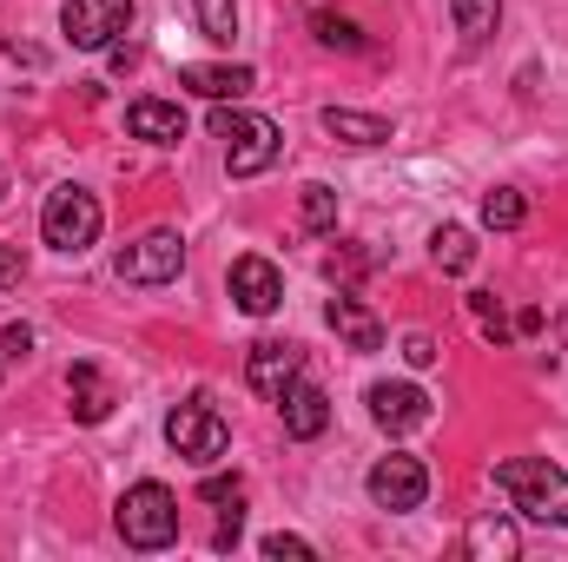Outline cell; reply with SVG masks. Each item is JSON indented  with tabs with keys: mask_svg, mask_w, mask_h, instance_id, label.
I'll return each mask as SVG.
<instances>
[{
	"mask_svg": "<svg viewBox=\"0 0 568 562\" xmlns=\"http://www.w3.org/2000/svg\"><path fill=\"white\" fill-rule=\"evenodd\" d=\"M278 411H284V430H291L297 443H311V436H324V423H331V398H324L317 384L291 378V384H284V398H278Z\"/></svg>",
	"mask_w": 568,
	"mask_h": 562,
	"instance_id": "12",
	"label": "cell"
},
{
	"mask_svg": "<svg viewBox=\"0 0 568 562\" xmlns=\"http://www.w3.org/2000/svg\"><path fill=\"white\" fill-rule=\"evenodd\" d=\"M179 272H185V239L172 225H152L120 252V279L126 284H172Z\"/></svg>",
	"mask_w": 568,
	"mask_h": 562,
	"instance_id": "7",
	"label": "cell"
},
{
	"mask_svg": "<svg viewBox=\"0 0 568 562\" xmlns=\"http://www.w3.org/2000/svg\"><path fill=\"white\" fill-rule=\"evenodd\" d=\"M449 13H456V33L469 47H483L496 33V20H503V0H449Z\"/></svg>",
	"mask_w": 568,
	"mask_h": 562,
	"instance_id": "21",
	"label": "cell"
},
{
	"mask_svg": "<svg viewBox=\"0 0 568 562\" xmlns=\"http://www.w3.org/2000/svg\"><path fill=\"white\" fill-rule=\"evenodd\" d=\"M463 550H469L476 562H516V550H523V536H516V523H509L503 510H489V516H476V523H469Z\"/></svg>",
	"mask_w": 568,
	"mask_h": 562,
	"instance_id": "17",
	"label": "cell"
},
{
	"mask_svg": "<svg viewBox=\"0 0 568 562\" xmlns=\"http://www.w3.org/2000/svg\"><path fill=\"white\" fill-rule=\"evenodd\" d=\"M436 358H443V351H436V338H429V331H410V338H404V364H410V371H429Z\"/></svg>",
	"mask_w": 568,
	"mask_h": 562,
	"instance_id": "26",
	"label": "cell"
},
{
	"mask_svg": "<svg viewBox=\"0 0 568 562\" xmlns=\"http://www.w3.org/2000/svg\"><path fill=\"white\" fill-rule=\"evenodd\" d=\"M126 133L145 145H179L185 140V113L172 107V100H133L126 107Z\"/></svg>",
	"mask_w": 568,
	"mask_h": 562,
	"instance_id": "14",
	"label": "cell"
},
{
	"mask_svg": "<svg viewBox=\"0 0 568 562\" xmlns=\"http://www.w3.org/2000/svg\"><path fill=\"white\" fill-rule=\"evenodd\" d=\"M192 7H199V27H205V40L232 47V33H239V0H192Z\"/></svg>",
	"mask_w": 568,
	"mask_h": 562,
	"instance_id": "24",
	"label": "cell"
},
{
	"mask_svg": "<svg viewBox=\"0 0 568 562\" xmlns=\"http://www.w3.org/2000/svg\"><path fill=\"white\" fill-rule=\"evenodd\" d=\"M265 556H291V562H311L317 556V550H311V543H304V536H291V530H278V536H265Z\"/></svg>",
	"mask_w": 568,
	"mask_h": 562,
	"instance_id": "27",
	"label": "cell"
},
{
	"mask_svg": "<svg viewBox=\"0 0 568 562\" xmlns=\"http://www.w3.org/2000/svg\"><path fill=\"white\" fill-rule=\"evenodd\" d=\"M212 140H225V172H232V179H252V172L278 165V152H284L278 120L239 113V107H219V113H212Z\"/></svg>",
	"mask_w": 568,
	"mask_h": 562,
	"instance_id": "2",
	"label": "cell"
},
{
	"mask_svg": "<svg viewBox=\"0 0 568 562\" xmlns=\"http://www.w3.org/2000/svg\"><path fill=\"white\" fill-rule=\"evenodd\" d=\"M424 496H429L424 456H377V463H371V503H377V510L404 516V510H424Z\"/></svg>",
	"mask_w": 568,
	"mask_h": 562,
	"instance_id": "8",
	"label": "cell"
},
{
	"mask_svg": "<svg viewBox=\"0 0 568 562\" xmlns=\"http://www.w3.org/2000/svg\"><path fill=\"white\" fill-rule=\"evenodd\" d=\"M165 443H172L185 463H219L225 443H232V430H225V418H219L205 398H192V404H179V411L165 418Z\"/></svg>",
	"mask_w": 568,
	"mask_h": 562,
	"instance_id": "6",
	"label": "cell"
},
{
	"mask_svg": "<svg viewBox=\"0 0 568 562\" xmlns=\"http://www.w3.org/2000/svg\"><path fill=\"white\" fill-rule=\"evenodd\" d=\"M67 404L80 423H106L113 418V384L100 378V364H73L67 371Z\"/></svg>",
	"mask_w": 568,
	"mask_h": 562,
	"instance_id": "16",
	"label": "cell"
},
{
	"mask_svg": "<svg viewBox=\"0 0 568 562\" xmlns=\"http://www.w3.org/2000/svg\"><path fill=\"white\" fill-rule=\"evenodd\" d=\"M529 219V199L516 192V185H496V192H483V225L489 232H516Z\"/></svg>",
	"mask_w": 568,
	"mask_h": 562,
	"instance_id": "22",
	"label": "cell"
},
{
	"mask_svg": "<svg viewBox=\"0 0 568 562\" xmlns=\"http://www.w3.org/2000/svg\"><path fill=\"white\" fill-rule=\"evenodd\" d=\"M100 225H106V212H100V199L87 185H53L47 205H40V239L53 252H67V259L93 252L100 245Z\"/></svg>",
	"mask_w": 568,
	"mask_h": 562,
	"instance_id": "3",
	"label": "cell"
},
{
	"mask_svg": "<svg viewBox=\"0 0 568 562\" xmlns=\"http://www.w3.org/2000/svg\"><path fill=\"white\" fill-rule=\"evenodd\" d=\"M0 199H7V165H0Z\"/></svg>",
	"mask_w": 568,
	"mask_h": 562,
	"instance_id": "32",
	"label": "cell"
},
{
	"mask_svg": "<svg viewBox=\"0 0 568 562\" xmlns=\"http://www.w3.org/2000/svg\"><path fill=\"white\" fill-rule=\"evenodd\" d=\"M324 318H331V331H337V338H344L351 351H384V324H377V311H371L364 298H351V291H337Z\"/></svg>",
	"mask_w": 568,
	"mask_h": 562,
	"instance_id": "13",
	"label": "cell"
},
{
	"mask_svg": "<svg viewBox=\"0 0 568 562\" xmlns=\"http://www.w3.org/2000/svg\"><path fill=\"white\" fill-rule=\"evenodd\" d=\"M311 27H317V40H324V47H337V53H364V27H357V20H344V13H331L324 0H311Z\"/></svg>",
	"mask_w": 568,
	"mask_h": 562,
	"instance_id": "20",
	"label": "cell"
},
{
	"mask_svg": "<svg viewBox=\"0 0 568 562\" xmlns=\"http://www.w3.org/2000/svg\"><path fill=\"white\" fill-rule=\"evenodd\" d=\"M239 530H245V510H239V503H225V523L212 530V550H232V543H239Z\"/></svg>",
	"mask_w": 568,
	"mask_h": 562,
	"instance_id": "31",
	"label": "cell"
},
{
	"mask_svg": "<svg viewBox=\"0 0 568 562\" xmlns=\"http://www.w3.org/2000/svg\"><path fill=\"white\" fill-rule=\"evenodd\" d=\"M429 259H436V272H469L476 265V239L463 232V225H436V239H429Z\"/></svg>",
	"mask_w": 568,
	"mask_h": 562,
	"instance_id": "19",
	"label": "cell"
},
{
	"mask_svg": "<svg viewBox=\"0 0 568 562\" xmlns=\"http://www.w3.org/2000/svg\"><path fill=\"white\" fill-rule=\"evenodd\" d=\"M179 80L192 87V93H205V100H245L258 80H252V67H212V60H192V67H179Z\"/></svg>",
	"mask_w": 568,
	"mask_h": 562,
	"instance_id": "15",
	"label": "cell"
},
{
	"mask_svg": "<svg viewBox=\"0 0 568 562\" xmlns=\"http://www.w3.org/2000/svg\"><path fill=\"white\" fill-rule=\"evenodd\" d=\"M199 496H205V503H239V496H245V483H239V476H205V483H199Z\"/></svg>",
	"mask_w": 568,
	"mask_h": 562,
	"instance_id": "30",
	"label": "cell"
},
{
	"mask_svg": "<svg viewBox=\"0 0 568 562\" xmlns=\"http://www.w3.org/2000/svg\"><path fill=\"white\" fill-rule=\"evenodd\" d=\"M27 351H33V331H27V324H7V331H0V358H7V364H20Z\"/></svg>",
	"mask_w": 568,
	"mask_h": 562,
	"instance_id": "29",
	"label": "cell"
},
{
	"mask_svg": "<svg viewBox=\"0 0 568 562\" xmlns=\"http://www.w3.org/2000/svg\"><path fill=\"white\" fill-rule=\"evenodd\" d=\"M304 225L311 232H331L337 225V192L331 185H304Z\"/></svg>",
	"mask_w": 568,
	"mask_h": 562,
	"instance_id": "25",
	"label": "cell"
},
{
	"mask_svg": "<svg viewBox=\"0 0 568 562\" xmlns=\"http://www.w3.org/2000/svg\"><path fill=\"white\" fill-rule=\"evenodd\" d=\"M232 298H239V311L245 318H272L284 304V272L272 259H258V252H245L239 265H232Z\"/></svg>",
	"mask_w": 568,
	"mask_h": 562,
	"instance_id": "9",
	"label": "cell"
},
{
	"mask_svg": "<svg viewBox=\"0 0 568 562\" xmlns=\"http://www.w3.org/2000/svg\"><path fill=\"white\" fill-rule=\"evenodd\" d=\"M133 27V0H60V33L80 53H113Z\"/></svg>",
	"mask_w": 568,
	"mask_h": 562,
	"instance_id": "5",
	"label": "cell"
},
{
	"mask_svg": "<svg viewBox=\"0 0 568 562\" xmlns=\"http://www.w3.org/2000/svg\"><path fill=\"white\" fill-rule=\"evenodd\" d=\"M496 490L509 496V510H523L542 530H568V470L549 456H503L496 463Z\"/></svg>",
	"mask_w": 568,
	"mask_h": 562,
	"instance_id": "1",
	"label": "cell"
},
{
	"mask_svg": "<svg viewBox=\"0 0 568 562\" xmlns=\"http://www.w3.org/2000/svg\"><path fill=\"white\" fill-rule=\"evenodd\" d=\"M304 371V351L297 344H284V338H265V344H252V358H245V378H252V391L258 398H284V384Z\"/></svg>",
	"mask_w": 568,
	"mask_h": 562,
	"instance_id": "10",
	"label": "cell"
},
{
	"mask_svg": "<svg viewBox=\"0 0 568 562\" xmlns=\"http://www.w3.org/2000/svg\"><path fill=\"white\" fill-rule=\"evenodd\" d=\"M113 523H120L126 550H165V543H179V496L165 483H133L120 496Z\"/></svg>",
	"mask_w": 568,
	"mask_h": 562,
	"instance_id": "4",
	"label": "cell"
},
{
	"mask_svg": "<svg viewBox=\"0 0 568 562\" xmlns=\"http://www.w3.org/2000/svg\"><path fill=\"white\" fill-rule=\"evenodd\" d=\"M469 311H476L483 338H496V344H509V338H516V324H509V311H503V298H496V291H469Z\"/></svg>",
	"mask_w": 568,
	"mask_h": 562,
	"instance_id": "23",
	"label": "cell"
},
{
	"mask_svg": "<svg viewBox=\"0 0 568 562\" xmlns=\"http://www.w3.org/2000/svg\"><path fill=\"white\" fill-rule=\"evenodd\" d=\"M20 279H27V252L0 239V291H13V284H20Z\"/></svg>",
	"mask_w": 568,
	"mask_h": 562,
	"instance_id": "28",
	"label": "cell"
},
{
	"mask_svg": "<svg viewBox=\"0 0 568 562\" xmlns=\"http://www.w3.org/2000/svg\"><path fill=\"white\" fill-rule=\"evenodd\" d=\"M371 418L384 423L390 436H410L429 423V398L417 384H371Z\"/></svg>",
	"mask_w": 568,
	"mask_h": 562,
	"instance_id": "11",
	"label": "cell"
},
{
	"mask_svg": "<svg viewBox=\"0 0 568 562\" xmlns=\"http://www.w3.org/2000/svg\"><path fill=\"white\" fill-rule=\"evenodd\" d=\"M324 133L344 145H384L390 140V120L377 113H351V107H324Z\"/></svg>",
	"mask_w": 568,
	"mask_h": 562,
	"instance_id": "18",
	"label": "cell"
}]
</instances>
